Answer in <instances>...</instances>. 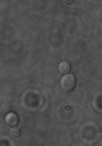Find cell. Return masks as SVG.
I'll use <instances>...</instances> for the list:
<instances>
[{
    "instance_id": "cell-2",
    "label": "cell",
    "mask_w": 102,
    "mask_h": 146,
    "mask_svg": "<svg viewBox=\"0 0 102 146\" xmlns=\"http://www.w3.org/2000/svg\"><path fill=\"white\" fill-rule=\"evenodd\" d=\"M18 115L15 114V112H8V114L5 115V123L8 127H16L18 125Z\"/></svg>"
},
{
    "instance_id": "cell-3",
    "label": "cell",
    "mask_w": 102,
    "mask_h": 146,
    "mask_svg": "<svg viewBox=\"0 0 102 146\" xmlns=\"http://www.w3.org/2000/svg\"><path fill=\"white\" fill-rule=\"evenodd\" d=\"M58 72L63 73V75H68V73H70V63L68 62H60V65H58Z\"/></svg>"
},
{
    "instance_id": "cell-4",
    "label": "cell",
    "mask_w": 102,
    "mask_h": 146,
    "mask_svg": "<svg viewBox=\"0 0 102 146\" xmlns=\"http://www.w3.org/2000/svg\"><path fill=\"white\" fill-rule=\"evenodd\" d=\"M11 133H13V136H20V131H18V130H13Z\"/></svg>"
},
{
    "instance_id": "cell-1",
    "label": "cell",
    "mask_w": 102,
    "mask_h": 146,
    "mask_svg": "<svg viewBox=\"0 0 102 146\" xmlns=\"http://www.w3.org/2000/svg\"><path fill=\"white\" fill-rule=\"evenodd\" d=\"M75 86H76V78L73 76V75H63V78H62V88L65 89V91H72V89H75Z\"/></svg>"
}]
</instances>
